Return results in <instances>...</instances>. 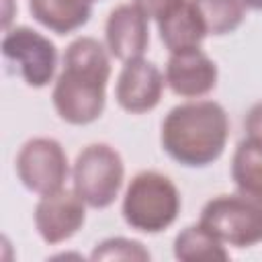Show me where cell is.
Wrapping results in <instances>:
<instances>
[{
    "instance_id": "cell-1",
    "label": "cell",
    "mask_w": 262,
    "mask_h": 262,
    "mask_svg": "<svg viewBox=\"0 0 262 262\" xmlns=\"http://www.w3.org/2000/svg\"><path fill=\"white\" fill-rule=\"evenodd\" d=\"M106 45L94 37L74 39L63 53V70L51 92L53 108L70 125H90L106 104L111 57Z\"/></svg>"
},
{
    "instance_id": "cell-2",
    "label": "cell",
    "mask_w": 262,
    "mask_h": 262,
    "mask_svg": "<svg viewBox=\"0 0 262 262\" xmlns=\"http://www.w3.org/2000/svg\"><path fill=\"white\" fill-rule=\"evenodd\" d=\"M229 137V119L215 100H188L162 121V149L186 168H205L221 158Z\"/></svg>"
},
{
    "instance_id": "cell-3",
    "label": "cell",
    "mask_w": 262,
    "mask_h": 262,
    "mask_svg": "<svg viewBox=\"0 0 262 262\" xmlns=\"http://www.w3.org/2000/svg\"><path fill=\"white\" fill-rule=\"evenodd\" d=\"M182 201L176 184L156 170L137 172L123 196L125 223L141 233H160L168 229L180 213Z\"/></svg>"
},
{
    "instance_id": "cell-4",
    "label": "cell",
    "mask_w": 262,
    "mask_h": 262,
    "mask_svg": "<svg viewBox=\"0 0 262 262\" xmlns=\"http://www.w3.org/2000/svg\"><path fill=\"white\" fill-rule=\"evenodd\" d=\"M199 223L223 244L235 248L256 246L262 242V194L246 190L217 194L205 203Z\"/></svg>"
},
{
    "instance_id": "cell-5",
    "label": "cell",
    "mask_w": 262,
    "mask_h": 262,
    "mask_svg": "<svg viewBox=\"0 0 262 262\" xmlns=\"http://www.w3.org/2000/svg\"><path fill=\"white\" fill-rule=\"evenodd\" d=\"M125 178L121 154L108 143L86 145L72 166L76 194L92 209H106L119 196Z\"/></svg>"
},
{
    "instance_id": "cell-6",
    "label": "cell",
    "mask_w": 262,
    "mask_h": 262,
    "mask_svg": "<svg viewBox=\"0 0 262 262\" xmlns=\"http://www.w3.org/2000/svg\"><path fill=\"white\" fill-rule=\"evenodd\" d=\"M14 170L23 186L39 196L63 188L70 176L68 156L57 139L33 137L16 154Z\"/></svg>"
},
{
    "instance_id": "cell-7",
    "label": "cell",
    "mask_w": 262,
    "mask_h": 262,
    "mask_svg": "<svg viewBox=\"0 0 262 262\" xmlns=\"http://www.w3.org/2000/svg\"><path fill=\"white\" fill-rule=\"evenodd\" d=\"M2 55L16 66L20 78L31 88H45L57 68V49L41 33L31 27L6 29L2 37Z\"/></svg>"
},
{
    "instance_id": "cell-8",
    "label": "cell",
    "mask_w": 262,
    "mask_h": 262,
    "mask_svg": "<svg viewBox=\"0 0 262 262\" xmlns=\"http://www.w3.org/2000/svg\"><path fill=\"white\" fill-rule=\"evenodd\" d=\"M33 219L41 239L49 246H55L82 229L86 221V203L76 194V190L59 188L39 199Z\"/></svg>"
},
{
    "instance_id": "cell-9",
    "label": "cell",
    "mask_w": 262,
    "mask_h": 262,
    "mask_svg": "<svg viewBox=\"0 0 262 262\" xmlns=\"http://www.w3.org/2000/svg\"><path fill=\"white\" fill-rule=\"evenodd\" d=\"M166 78L158 70L156 63L139 57L125 61L117 84H115V98L119 106L131 115H141L160 104L164 92Z\"/></svg>"
},
{
    "instance_id": "cell-10",
    "label": "cell",
    "mask_w": 262,
    "mask_h": 262,
    "mask_svg": "<svg viewBox=\"0 0 262 262\" xmlns=\"http://www.w3.org/2000/svg\"><path fill=\"white\" fill-rule=\"evenodd\" d=\"M147 16L135 4H119L111 10L104 25V43L108 53L119 61L143 57L149 45Z\"/></svg>"
},
{
    "instance_id": "cell-11",
    "label": "cell",
    "mask_w": 262,
    "mask_h": 262,
    "mask_svg": "<svg viewBox=\"0 0 262 262\" xmlns=\"http://www.w3.org/2000/svg\"><path fill=\"white\" fill-rule=\"evenodd\" d=\"M164 78L174 94L184 98H201L217 86L219 72L217 63L199 47L170 53Z\"/></svg>"
},
{
    "instance_id": "cell-12",
    "label": "cell",
    "mask_w": 262,
    "mask_h": 262,
    "mask_svg": "<svg viewBox=\"0 0 262 262\" xmlns=\"http://www.w3.org/2000/svg\"><path fill=\"white\" fill-rule=\"evenodd\" d=\"M29 10L45 29L68 35L90 20L92 0H29Z\"/></svg>"
},
{
    "instance_id": "cell-13",
    "label": "cell",
    "mask_w": 262,
    "mask_h": 262,
    "mask_svg": "<svg viewBox=\"0 0 262 262\" xmlns=\"http://www.w3.org/2000/svg\"><path fill=\"white\" fill-rule=\"evenodd\" d=\"M158 33L164 43V47L170 53H180L188 49H199L203 39L207 37V31L192 8L190 0L180 4L174 12L158 20Z\"/></svg>"
},
{
    "instance_id": "cell-14",
    "label": "cell",
    "mask_w": 262,
    "mask_h": 262,
    "mask_svg": "<svg viewBox=\"0 0 262 262\" xmlns=\"http://www.w3.org/2000/svg\"><path fill=\"white\" fill-rule=\"evenodd\" d=\"M174 258L182 262H196V260H227L229 252L225 244L209 231L205 225H188L174 237Z\"/></svg>"
},
{
    "instance_id": "cell-15",
    "label": "cell",
    "mask_w": 262,
    "mask_h": 262,
    "mask_svg": "<svg viewBox=\"0 0 262 262\" xmlns=\"http://www.w3.org/2000/svg\"><path fill=\"white\" fill-rule=\"evenodd\" d=\"M207 35L223 37L239 29L246 16V0H190Z\"/></svg>"
},
{
    "instance_id": "cell-16",
    "label": "cell",
    "mask_w": 262,
    "mask_h": 262,
    "mask_svg": "<svg viewBox=\"0 0 262 262\" xmlns=\"http://www.w3.org/2000/svg\"><path fill=\"white\" fill-rule=\"evenodd\" d=\"M231 178L237 190L262 194V147L250 139L237 143L231 158Z\"/></svg>"
},
{
    "instance_id": "cell-17",
    "label": "cell",
    "mask_w": 262,
    "mask_h": 262,
    "mask_svg": "<svg viewBox=\"0 0 262 262\" xmlns=\"http://www.w3.org/2000/svg\"><path fill=\"white\" fill-rule=\"evenodd\" d=\"M151 254L147 248L129 237H106L98 242L90 254V260H131V262H145Z\"/></svg>"
},
{
    "instance_id": "cell-18",
    "label": "cell",
    "mask_w": 262,
    "mask_h": 262,
    "mask_svg": "<svg viewBox=\"0 0 262 262\" xmlns=\"http://www.w3.org/2000/svg\"><path fill=\"white\" fill-rule=\"evenodd\" d=\"M186 0H133V4L147 16L154 18L156 23L162 20L164 16H168L170 12H174L180 4H184Z\"/></svg>"
},
{
    "instance_id": "cell-19",
    "label": "cell",
    "mask_w": 262,
    "mask_h": 262,
    "mask_svg": "<svg viewBox=\"0 0 262 262\" xmlns=\"http://www.w3.org/2000/svg\"><path fill=\"white\" fill-rule=\"evenodd\" d=\"M244 131H246V139L262 147V100L250 106L244 119Z\"/></svg>"
},
{
    "instance_id": "cell-20",
    "label": "cell",
    "mask_w": 262,
    "mask_h": 262,
    "mask_svg": "<svg viewBox=\"0 0 262 262\" xmlns=\"http://www.w3.org/2000/svg\"><path fill=\"white\" fill-rule=\"evenodd\" d=\"M246 6L254 10H262V0H246Z\"/></svg>"
}]
</instances>
